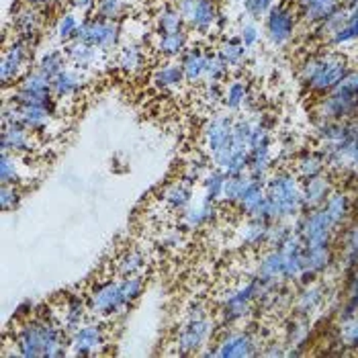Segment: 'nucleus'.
Here are the masks:
<instances>
[{
	"label": "nucleus",
	"instance_id": "bb28decb",
	"mask_svg": "<svg viewBox=\"0 0 358 358\" xmlns=\"http://www.w3.org/2000/svg\"><path fill=\"white\" fill-rule=\"evenodd\" d=\"M64 52L68 55V62L74 68L83 70V72L94 70L101 64V59L107 55L103 54V52H99V50H94V48H90V45H86L83 41H72V43L64 45Z\"/></svg>",
	"mask_w": 358,
	"mask_h": 358
},
{
	"label": "nucleus",
	"instance_id": "f03ea898",
	"mask_svg": "<svg viewBox=\"0 0 358 358\" xmlns=\"http://www.w3.org/2000/svg\"><path fill=\"white\" fill-rule=\"evenodd\" d=\"M350 70L348 57L340 52L309 55L299 68L301 83L315 94H328Z\"/></svg>",
	"mask_w": 358,
	"mask_h": 358
},
{
	"label": "nucleus",
	"instance_id": "de8ad7c7",
	"mask_svg": "<svg viewBox=\"0 0 358 358\" xmlns=\"http://www.w3.org/2000/svg\"><path fill=\"white\" fill-rule=\"evenodd\" d=\"M23 201V187L21 185H2L0 187V207L4 213L15 211Z\"/></svg>",
	"mask_w": 358,
	"mask_h": 358
},
{
	"label": "nucleus",
	"instance_id": "58836bf2",
	"mask_svg": "<svg viewBox=\"0 0 358 358\" xmlns=\"http://www.w3.org/2000/svg\"><path fill=\"white\" fill-rule=\"evenodd\" d=\"M271 160H273V156H271V143H264V145H256V148H252L250 150V176H254V178H258V180H262L264 176H266V172H268V168H271Z\"/></svg>",
	"mask_w": 358,
	"mask_h": 358
},
{
	"label": "nucleus",
	"instance_id": "f8f14e48",
	"mask_svg": "<svg viewBox=\"0 0 358 358\" xmlns=\"http://www.w3.org/2000/svg\"><path fill=\"white\" fill-rule=\"evenodd\" d=\"M264 19H266V35L273 45L282 48L293 39L297 27V15L289 4H275Z\"/></svg>",
	"mask_w": 358,
	"mask_h": 358
},
{
	"label": "nucleus",
	"instance_id": "864d4df0",
	"mask_svg": "<svg viewBox=\"0 0 358 358\" xmlns=\"http://www.w3.org/2000/svg\"><path fill=\"white\" fill-rule=\"evenodd\" d=\"M276 0H244V10L250 19L258 21L262 17H266L271 13V8L275 6Z\"/></svg>",
	"mask_w": 358,
	"mask_h": 358
},
{
	"label": "nucleus",
	"instance_id": "6ab92c4d",
	"mask_svg": "<svg viewBox=\"0 0 358 358\" xmlns=\"http://www.w3.org/2000/svg\"><path fill=\"white\" fill-rule=\"evenodd\" d=\"M211 52L201 48V45H193L187 48V52L180 55V66L185 72V78L189 84H205V72H207V62H209Z\"/></svg>",
	"mask_w": 358,
	"mask_h": 358
},
{
	"label": "nucleus",
	"instance_id": "1a4fd4ad",
	"mask_svg": "<svg viewBox=\"0 0 358 358\" xmlns=\"http://www.w3.org/2000/svg\"><path fill=\"white\" fill-rule=\"evenodd\" d=\"M315 115L324 121H352L358 117V92L331 90L317 101Z\"/></svg>",
	"mask_w": 358,
	"mask_h": 358
},
{
	"label": "nucleus",
	"instance_id": "72a5a7b5",
	"mask_svg": "<svg viewBox=\"0 0 358 358\" xmlns=\"http://www.w3.org/2000/svg\"><path fill=\"white\" fill-rule=\"evenodd\" d=\"M324 209H326L328 217L334 223V227H338V225H342L344 221L348 220V215H350V199H348L346 193L331 191L328 201L324 203Z\"/></svg>",
	"mask_w": 358,
	"mask_h": 358
},
{
	"label": "nucleus",
	"instance_id": "a878e982",
	"mask_svg": "<svg viewBox=\"0 0 358 358\" xmlns=\"http://www.w3.org/2000/svg\"><path fill=\"white\" fill-rule=\"evenodd\" d=\"M88 309V301L84 303V299L80 295H68L64 299V305H62V315L57 317L59 326L64 330L68 331V336L74 330H78L84 324V315H86Z\"/></svg>",
	"mask_w": 358,
	"mask_h": 358
},
{
	"label": "nucleus",
	"instance_id": "b1692460",
	"mask_svg": "<svg viewBox=\"0 0 358 358\" xmlns=\"http://www.w3.org/2000/svg\"><path fill=\"white\" fill-rule=\"evenodd\" d=\"M331 194V182L330 178H326L324 174L305 180V185L301 187V203L303 209H320L324 207V203L328 201V196Z\"/></svg>",
	"mask_w": 358,
	"mask_h": 358
},
{
	"label": "nucleus",
	"instance_id": "0eeeda50",
	"mask_svg": "<svg viewBox=\"0 0 358 358\" xmlns=\"http://www.w3.org/2000/svg\"><path fill=\"white\" fill-rule=\"evenodd\" d=\"M88 309L96 317H117L129 311V305L121 293V278L105 280L96 285L88 295Z\"/></svg>",
	"mask_w": 358,
	"mask_h": 358
},
{
	"label": "nucleus",
	"instance_id": "cd10ccee",
	"mask_svg": "<svg viewBox=\"0 0 358 358\" xmlns=\"http://www.w3.org/2000/svg\"><path fill=\"white\" fill-rule=\"evenodd\" d=\"M342 6V0H307L301 6V19L307 25L320 27Z\"/></svg>",
	"mask_w": 358,
	"mask_h": 358
},
{
	"label": "nucleus",
	"instance_id": "5fc2aeb1",
	"mask_svg": "<svg viewBox=\"0 0 358 358\" xmlns=\"http://www.w3.org/2000/svg\"><path fill=\"white\" fill-rule=\"evenodd\" d=\"M238 37H240V41H242L248 50L256 48V45H258V41H260V29H258V25H256V21H254V19H250V21H246V23H242Z\"/></svg>",
	"mask_w": 358,
	"mask_h": 358
},
{
	"label": "nucleus",
	"instance_id": "473e14b6",
	"mask_svg": "<svg viewBox=\"0 0 358 358\" xmlns=\"http://www.w3.org/2000/svg\"><path fill=\"white\" fill-rule=\"evenodd\" d=\"M282 271H285V266H282V252L278 248L264 254L262 260L258 262V278L260 280H266V282L285 280Z\"/></svg>",
	"mask_w": 358,
	"mask_h": 358
},
{
	"label": "nucleus",
	"instance_id": "2f4dec72",
	"mask_svg": "<svg viewBox=\"0 0 358 358\" xmlns=\"http://www.w3.org/2000/svg\"><path fill=\"white\" fill-rule=\"evenodd\" d=\"M248 54L250 50L240 41V37H227L217 48V55L227 68H242L244 62L248 59Z\"/></svg>",
	"mask_w": 358,
	"mask_h": 358
},
{
	"label": "nucleus",
	"instance_id": "3c124183",
	"mask_svg": "<svg viewBox=\"0 0 358 358\" xmlns=\"http://www.w3.org/2000/svg\"><path fill=\"white\" fill-rule=\"evenodd\" d=\"M293 231L287 227V225H282V223H278V221H273L271 225H268V236H266V246H271L273 250L280 248L287 240H289V236H291Z\"/></svg>",
	"mask_w": 358,
	"mask_h": 358
},
{
	"label": "nucleus",
	"instance_id": "9d476101",
	"mask_svg": "<svg viewBox=\"0 0 358 358\" xmlns=\"http://www.w3.org/2000/svg\"><path fill=\"white\" fill-rule=\"evenodd\" d=\"M334 223L328 217L326 209H311L299 223V236L303 240L305 248H326L330 246Z\"/></svg>",
	"mask_w": 358,
	"mask_h": 358
},
{
	"label": "nucleus",
	"instance_id": "13d9d810",
	"mask_svg": "<svg viewBox=\"0 0 358 358\" xmlns=\"http://www.w3.org/2000/svg\"><path fill=\"white\" fill-rule=\"evenodd\" d=\"M336 92H358V68H350L346 76L336 84Z\"/></svg>",
	"mask_w": 358,
	"mask_h": 358
},
{
	"label": "nucleus",
	"instance_id": "4be33fe9",
	"mask_svg": "<svg viewBox=\"0 0 358 358\" xmlns=\"http://www.w3.org/2000/svg\"><path fill=\"white\" fill-rule=\"evenodd\" d=\"M217 220V203L215 201H209V199H201L196 205H191L182 217H180V225L185 231H193V229H199L207 223Z\"/></svg>",
	"mask_w": 358,
	"mask_h": 358
},
{
	"label": "nucleus",
	"instance_id": "7c9ffc66",
	"mask_svg": "<svg viewBox=\"0 0 358 358\" xmlns=\"http://www.w3.org/2000/svg\"><path fill=\"white\" fill-rule=\"evenodd\" d=\"M115 266L119 276H141L148 271V256L141 250L131 248L117 258Z\"/></svg>",
	"mask_w": 358,
	"mask_h": 358
},
{
	"label": "nucleus",
	"instance_id": "bf43d9fd",
	"mask_svg": "<svg viewBox=\"0 0 358 358\" xmlns=\"http://www.w3.org/2000/svg\"><path fill=\"white\" fill-rule=\"evenodd\" d=\"M70 2H72L74 10H78L80 15H86V17H90V13L96 10V0H70Z\"/></svg>",
	"mask_w": 358,
	"mask_h": 358
},
{
	"label": "nucleus",
	"instance_id": "680f3d73",
	"mask_svg": "<svg viewBox=\"0 0 358 358\" xmlns=\"http://www.w3.org/2000/svg\"><path fill=\"white\" fill-rule=\"evenodd\" d=\"M266 357H285L287 352L285 350H280V348H273V350H268V352H264Z\"/></svg>",
	"mask_w": 358,
	"mask_h": 358
},
{
	"label": "nucleus",
	"instance_id": "49530a36",
	"mask_svg": "<svg viewBox=\"0 0 358 358\" xmlns=\"http://www.w3.org/2000/svg\"><path fill=\"white\" fill-rule=\"evenodd\" d=\"M324 301V289L322 287H315V285H311V287H307L303 293L299 295V299H297V309L307 315V313H311L313 309H317L320 305Z\"/></svg>",
	"mask_w": 358,
	"mask_h": 358
},
{
	"label": "nucleus",
	"instance_id": "052dcab7",
	"mask_svg": "<svg viewBox=\"0 0 358 358\" xmlns=\"http://www.w3.org/2000/svg\"><path fill=\"white\" fill-rule=\"evenodd\" d=\"M229 25V19H227V15L225 13H220V17H217V31H223V29Z\"/></svg>",
	"mask_w": 358,
	"mask_h": 358
},
{
	"label": "nucleus",
	"instance_id": "dca6fc26",
	"mask_svg": "<svg viewBox=\"0 0 358 358\" xmlns=\"http://www.w3.org/2000/svg\"><path fill=\"white\" fill-rule=\"evenodd\" d=\"M84 86H86V76H84L83 70L68 66L55 78H52V94L57 103L74 101L83 94Z\"/></svg>",
	"mask_w": 358,
	"mask_h": 358
},
{
	"label": "nucleus",
	"instance_id": "20e7f679",
	"mask_svg": "<svg viewBox=\"0 0 358 358\" xmlns=\"http://www.w3.org/2000/svg\"><path fill=\"white\" fill-rule=\"evenodd\" d=\"M35 48L37 45L29 43L17 35L6 37L2 59H0V83L4 84V88L19 84L23 80V76H27L31 72Z\"/></svg>",
	"mask_w": 358,
	"mask_h": 358
},
{
	"label": "nucleus",
	"instance_id": "f3484780",
	"mask_svg": "<svg viewBox=\"0 0 358 358\" xmlns=\"http://www.w3.org/2000/svg\"><path fill=\"white\" fill-rule=\"evenodd\" d=\"M37 136L23 125H2L0 152H13L17 156H33L37 148Z\"/></svg>",
	"mask_w": 358,
	"mask_h": 358
},
{
	"label": "nucleus",
	"instance_id": "4d7b16f0",
	"mask_svg": "<svg viewBox=\"0 0 358 358\" xmlns=\"http://www.w3.org/2000/svg\"><path fill=\"white\" fill-rule=\"evenodd\" d=\"M240 180H242V176H227V180H225V187H223V196H221V203H227V205H236V203H238V194H240Z\"/></svg>",
	"mask_w": 358,
	"mask_h": 358
},
{
	"label": "nucleus",
	"instance_id": "4468645a",
	"mask_svg": "<svg viewBox=\"0 0 358 358\" xmlns=\"http://www.w3.org/2000/svg\"><path fill=\"white\" fill-rule=\"evenodd\" d=\"M10 27L15 31L17 37L25 39L29 43L37 45L41 27H43V17H41V8L33 6V4H21L13 10L10 17Z\"/></svg>",
	"mask_w": 358,
	"mask_h": 358
},
{
	"label": "nucleus",
	"instance_id": "a19ab883",
	"mask_svg": "<svg viewBox=\"0 0 358 358\" xmlns=\"http://www.w3.org/2000/svg\"><path fill=\"white\" fill-rule=\"evenodd\" d=\"M326 166L328 164H326L324 154H313V152H309V154H303V156L297 160L295 170H297V176H299V178L309 180V178H315V176L324 174Z\"/></svg>",
	"mask_w": 358,
	"mask_h": 358
},
{
	"label": "nucleus",
	"instance_id": "c756f323",
	"mask_svg": "<svg viewBox=\"0 0 358 358\" xmlns=\"http://www.w3.org/2000/svg\"><path fill=\"white\" fill-rule=\"evenodd\" d=\"M303 264L305 271L303 275H301V278L307 282V280H311L315 275L324 273V271L331 264L330 246H326V248H305Z\"/></svg>",
	"mask_w": 358,
	"mask_h": 358
},
{
	"label": "nucleus",
	"instance_id": "c9c22d12",
	"mask_svg": "<svg viewBox=\"0 0 358 358\" xmlns=\"http://www.w3.org/2000/svg\"><path fill=\"white\" fill-rule=\"evenodd\" d=\"M268 225H271V223H266V221L252 220V217H248V223L240 227V240H242V244L248 246V248H256V246L266 244Z\"/></svg>",
	"mask_w": 358,
	"mask_h": 358
},
{
	"label": "nucleus",
	"instance_id": "c85d7f7f",
	"mask_svg": "<svg viewBox=\"0 0 358 358\" xmlns=\"http://www.w3.org/2000/svg\"><path fill=\"white\" fill-rule=\"evenodd\" d=\"M250 101H252V96H250V88L246 80L236 78V80H231V83L223 86L221 105L227 110L236 113V110L246 109V107H250Z\"/></svg>",
	"mask_w": 358,
	"mask_h": 358
},
{
	"label": "nucleus",
	"instance_id": "2eb2a0df",
	"mask_svg": "<svg viewBox=\"0 0 358 358\" xmlns=\"http://www.w3.org/2000/svg\"><path fill=\"white\" fill-rule=\"evenodd\" d=\"M256 340L248 331H227L215 344V357L220 358H246L256 357Z\"/></svg>",
	"mask_w": 358,
	"mask_h": 358
},
{
	"label": "nucleus",
	"instance_id": "37998d69",
	"mask_svg": "<svg viewBox=\"0 0 358 358\" xmlns=\"http://www.w3.org/2000/svg\"><path fill=\"white\" fill-rule=\"evenodd\" d=\"M225 180H227V174L223 170H209L203 178V191H205V199L209 201H215L221 203V196H223V187H225Z\"/></svg>",
	"mask_w": 358,
	"mask_h": 358
},
{
	"label": "nucleus",
	"instance_id": "f704fd0d",
	"mask_svg": "<svg viewBox=\"0 0 358 358\" xmlns=\"http://www.w3.org/2000/svg\"><path fill=\"white\" fill-rule=\"evenodd\" d=\"M80 23H83V19H78L76 13H64V15H59V19L55 21L54 37L62 45H68V43L76 41Z\"/></svg>",
	"mask_w": 358,
	"mask_h": 358
},
{
	"label": "nucleus",
	"instance_id": "a18cd8bd",
	"mask_svg": "<svg viewBox=\"0 0 358 358\" xmlns=\"http://www.w3.org/2000/svg\"><path fill=\"white\" fill-rule=\"evenodd\" d=\"M338 334H340L342 346H346V348H358V311L352 313V315H348V317H342Z\"/></svg>",
	"mask_w": 358,
	"mask_h": 358
},
{
	"label": "nucleus",
	"instance_id": "7ed1b4c3",
	"mask_svg": "<svg viewBox=\"0 0 358 358\" xmlns=\"http://www.w3.org/2000/svg\"><path fill=\"white\" fill-rule=\"evenodd\" d=\"M213 334H215L213 317H209V313L205 311L203 305H194L189 309V315H187L185 324L180 326L178 336H176L178 355L199 352L203 346H207V342L211 340Z\"/></svg>",
	"mask_w": 358,
	"mask_h": 358
},
{
	"label": "nucleus",
	"instance_id": "ea45409f",
	"mask_svg": "<svg viewBox=\"0 0 358 358\" xmlns=\"http://www.w3.org/2000/svg\"><path fill=\"white\" fill-rule=\"evenodd\" d=\"M358 41V6L357 8H350L348 10V21L346 25L336 31L328 39V45L334 48H342V45H348V43H357Z\"/></svg>",
	"mask_w": 358,
	"mask_h": 358
},
{
	"label": "nucleus",
	"instance_id": "6e6d98bb",
	"mask_svg": "<svg viewBox=\"0 0 358 358\" xmlns=\"http://www.w3.org/2000/svg\"><path fill=\"white\" fill-rule=\"evenodd\" d=\"M201 99H203V103L209 105V107L220 105L221 99H223V86H221V83L203 84V94H201Z\"/></svg>",
	"mask_w": 358,
	"mask_h": 358
},
{
	"label": "nucleus",
	"instance_id": "0e129e2a",
	"mask_svg": "<svg viewBox=\"0 0 358 358\" xmlns=\"http://www.w3.org/2000/svg\"><path fill=\"white\" fill-rule=\"evenodd\" d=\"M174 2H178V0H174Z\"/></svg>",
	"mask_w": 358,
	"mask_h": 358
},
{
	"label": "nucleus",
	"instance_id": "4c0bfd02",
	"mask_svg": "<svg viewBox=\"0 0 358 358\" xmlns=\"http://www.w3.org/2000/svg\"><path fill=\"white\" fill-rule=\"evenodd\" d=\"M187 27L176 4H166L156 15V33H172Z\"/></svg>",
	"mask_w": 358,
	"mask_h": 358
},
{
	"label": "nucleus",
	"instance_id": "6e6552de",
	"mask_svg": "<svg viewBox=\"0 0 358 358\" xmlns=\"http://www.w3.org/2000/svg\"><path fill=\"white\" fill-rule=\"evenodd\" d=\"M185 25L201 35H209L211 29H217L220 6L215 0H178L176 2Z\"/></svg>",
	"mask_w": 358,
	"mask_h": 358
},
{
	"label": "nucleus",
	"instance_id": "c03bdc74",
	"mask_svg": "<svg viewBox=\"0 0 358 358\" xmlns=\"http://www.w3.org/2000/svg\"><path fill=\"white\" fill-rule=\"evenodd\" d=\"M129 10V0H96L94 15L109 19V21H121Z\"/></svg>",
	"mask_w": 358,
	"mask_h": 358
},
{
	"label": "nucleus",
	"instance_id": "8fccbe9b",
	"mask_svg": "<svg viewBox=\"0 0 358 358\" xmlns=\"http://www.w3.org/2000/svg\"><path fill=\"white\" fill-rule=\"evenodd\" d=\"M344 258L346 264L350 268H355L358 264V223L352 225L346 234V242H344Z\"/></svg>",
	"mask_w": 358,
	"mask_h": 358
},
{
	"label": "nucleus",
	"instance_id": "9b49d317",
	"mask_svg": "<svg viewBox=\"0 0 358 358\" xmlns=\"http://www.w3.org/2000/svg\"><path fill=\"white\" fill-rule=\"evenodd\" d=\"M234 121L236 119L231 115L217 113L203 125V148H205V154L209 158L231 145V141H234Z\"/></svg>",
	"mask_w": 358,
	"mask_h": 358
},
{
	"label": "nucleus",
	"instance_id": "393cba45",
	"mask_svg": "<svg viewBox=\"0 0 358 358\" xmlns=\"http://www.w3.org/2000/svg\"><path fill=\"white\" fill-rule=\"evenodd\" d=\"M148 62V55H145V48L141 43L136 41H129L125 45H119V52H117V68L127 74V76H134L143 70Z\"/></svg>",
	"mask_w": 358,
	"mask_h": 358
},
{
	"label": "nucleus",
	"instance_id": "a211bd4d",
	"mask_svg": "<svg viewBox=\"0 0 358 358\" xmlns=\"http://www.w3.org/2000/svg\"><path fill=\"white\" fill-rule=\"evenodd\" d=\"M29 156H17L13 152H0V185H21L25 187L31 180V174L25 170H31V164H25Z\"/></svg>",
	"mask_w": 358,
	"mask_h": 358
},
{
	"label": "nucleus",
	"instance_id": "09e8293b",
	"mask_svg": "<svg viewBox=\"0 0 358 358\" xmlns=\"http://www.w3.org/2000/svg\"><path fill=\"white\" fill-rule=\"evenodd\" d=\"M143 287H145V282L141 276H121V293H123V299L127 301L129 307L141 297Z\"/></svg>",
	"mask_w": 358,
	"mask_h": 358
},
{
	"label": "nucleus",
	"instance_id": "423d86ee",
	"mask_svg": "<svg viewBox=\"0 0 358 358\" xmlns=\"http://www.w3.org/2000/svg\"><path fill=\"white\" fill-rule=\"evenodd\" d=\"M266 196L273 201L278 209L280 220L293 217L303 209L301 203V187L297 182V174L291 172H276L266 182Z\"/></svg>",
	"mask_w": 358,
	"mask_h": 358
},
{
	"label": "nucleus",
	"instance_id": "ddd939ff",
	"mask_svg": "<svg viewBox=\"0 0 358 358\" xmlns=\"http://www.w3.org/2000/svg\"><path fill=\"white\" fill-rule=\"evenodd\" d=\"M107 344V334L101 324H83L70 334V350L74 357H94Z\"/></svg>",
	"mask_w": 358,
	"mask_h": 358
},
{
	"label": "nucleus",
	"instance_id": "e2e57ef3",
	"mask_svg": "<svg viewBox=\"0 0 358 358\" xmlns=\"http://www.w3.org/2000/svg\"><path fill=\"white\" fill-rule=\"evenodd\" d=\"M238 2H244V0H238Z\"/></svg>",
	"mask_w": 358,
	"mask_h": 358
},
{
	"label": "nucleus",
	"instance_id": "79ce46f5",
	"mask_svg": "<svg viewBox=\"0 0 358 358\" xmlns=\"http://www.w3.org/2000/svg\"><path fill=\"white\" fill-rule=\"evenodd\" d=\"M17 88L25 92H33V94H52V78H48L43 72L33 68L27 76H23V80L17 84Z\"/></svg>",
	"mask_w": 358,
	"mask_h": 358
},
{
	"label": "nucleus",
	"instance_id": "aec40b11",
	"mask_svg": "<svg viewBox=\"0 0 358 358\" xmlns=\"http://www.w3.org/2000/svg\"><path fill=\"white\" fill-rule=\"evenodd\" d=\"M193 185L182 178V180H176V182L168 185L164 191H162V205H164L168 211L182 215L193 205Z\"/></svg>",
	"mask_w": 358,
	"mask_h": 358
},
{
	"label": "nucleus",
	"instance_id": "603ef678",
	"mask_svg": "<svg viewBox=\"0 0 358 358\" xmlns=\"http://www.w3.org/2000/svg\"><path fill=\"white\" fill-rule=\"evenodd\" d=\"M358 311V264L352 271L350 276V282H348V291H346V305H344V315L342 317H348L352 313Z\"/></svg>",
	"mask_w": 358,
	"mask_h": 358
},
{
	"label": "nucleus",
	"instance_id": "412c9836",
	"mask_svg": "<svg viewBox=\"0 0 358 358\" xmlns=\"http://www.w3.org/2000/svg\"><path fill=\"white\" fill-rule=\"evenodd\" d=\"M185 83L187 78H185L182 66L180 62H174V59H168L164 64L156 66V70L152 72V84L162 92H174Z\"/></svg>",
	"mask_w": 358,
	"mask_h": 358
},
{
	"label": "nucleus",
	"instance_id": "39448f33",
	"mask_svg": "<svg viewBox=\"0 0 358 358\" xmlns=\"http://www.w3.org/2000/svg\"><path fill=\"white\" fill-rule=\"evenodd\" d=\"M76 41H83L103 54H110L113 50H119L121 45V25L119 21H109L99 15L84 17Z\"/></svg>",
	"mask_w": 358,
	"mask_h": 358
},
{
	"label": "nucleus",
	"instance_id": "5701e85b",
	"mask_svg": "<svg viewBox=\"0 0 358 358\" xmlns=\"http://www.w3.org/2000/svg\"><path fill=\"white\" fill-rule=\"evenodd\" d=\"M189 48V33L187 29L182 31H172V33H156L154 37V50L166 59H178Z\"/></svg>",
	"mask_w": 358,
	"mask_h": 358
},
{
	"label": "nucleus",
	"instance_id": "f257e3e1",
	"mask_svg": "<svg viewBox=\"0 0 358 358\" xmlns=\"http://www.w3.org/2000/svg\"><path fill=\"white\" fill-rule=\"evenodd\" d=\"M13 357L59 358L68 355L70 336L55 317L33 315L23 320L17 334H13Z\"/></svg>",
	"mask_w": 358,
	"mask_h": 358
},
{
	"label": "nucleus",
	"instance_id": "e433bc0d",
	"mask_svg": "<svg viewBox=\"0 0 358 358\" xmlns=\"http://www.w3.org/2000/svg\"><path fill=\"white\" fill-rule=\"evenodd\" d=\"M68 66H70V62H68V55H66L64 50H48L45 54L39 57V62L35 64V68L39 72H43L48 78H55Z\"/></svg>",
	"mask_w": 358,
	"mask_h": 358
}]
</instances>
